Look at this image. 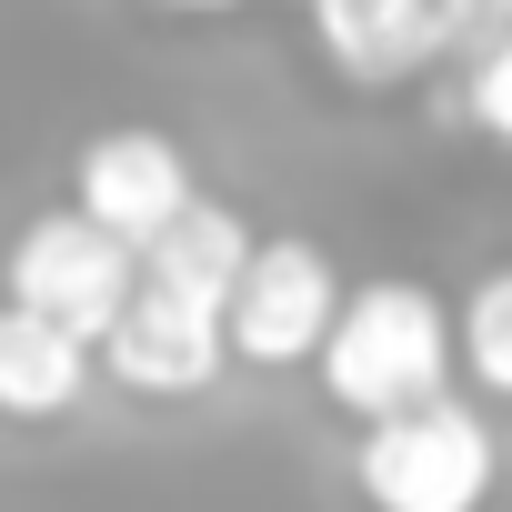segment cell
<instances>
[{
    "mask_svg": "<svg viewBox=\"0 0 512 512\" xmlns=\"http://www.w3.org/2000/svg\"><path fill=\"white\" fill-rule=\"evenodd\" d=\"M312 372H322V392L352 422H382L402 402H432L452 382V312L422 282H362V292H342Z\"/></svg>",
    "mask_w": 512,
    "mask_h": 512,
    "instance_id": "cell-1",
    "label": "cell"
},
{
    "mask_svg": "<svg viewBox=\"0 0 512 512\" xmlns=\"http://www.w3.org/2000/svg\"><path fill=\"white\" fill-rule=\"evenodd\" d=\"M492 472H502L492 422L472 402H452V392L362 422V452H352V482H362L372 512H482Z\"/></svg>",
    "mask_w": 512,
    "mask_h": 512,
    "instance_id": "cell-2",
    "label": "cell"
},
{
    "mask_svg": "<svg viewBox=\"0 0 512 512\" xmlns=\"http://www.w3.org/2000/svg\"><path fill=\"white\" fill-rule=\"evenodd\" d=\"M131 282H141L131 241H111L91 211H41V221H21V231H11V262H0V302H21V312H41V322H61V332H81V342L111 332V312L131 302Z\"/></svg>",
    "mask_w": 512,
    "mask_h": 512,
    "instance_id": "cell-3",
    "label": "cell"
},
{
    "mask_svg": "<svg viewBox=\"0 0 512 512\" xmlns=\"http://www.w3.org/2000/svg\"><path fill=\"white\" fill-rule=\"evenodd\" d=\"M332 312H342L332 251L302 241V231H282V241H251L241 282L221 292V342H231V362H251V372H292V362L322 352Z\"/></svg>",
    "mask_w": 512,
    "mask_h": 512,
    "instance_id": "cell-4",
    "label": "cell"
},
{
    "mask_svg": "<svg viewBox=\"0 0 512 512\" xmlns=\"http://www.w3.org/2000/svg\"><path fill=\"white\" fill-rule=\"evenodd\" d=\"M91 362L121 392H141V402H191V392H211L231 372V342H221V312L211 302H181L161 282H131V302L111 312V332L91 342Z\"/></svg>",
    "mask_w": 512,
    "mask_h": 512,
    "instance_id": "cell-5",
    "label": "cell"
},
{
    "mask_svg": "<svg viewBox=\"0 0 512 512\" xmlns=\"http://www.w3.org/2000/svg\"><path fill=\"white\" fill-rule=\"evenodd\" d=\"M201 181H191V161H181V141L171 131H101V141H81V161H71V211H91L111 241H151L181 201H191Z\"/></svg>",
    "mask_w": 512,
    "mask_h": 512,
    "instance_id": "cell-6",
    "label": "cell"
},
{
    "mask_svg": "<svg viewBox=\"0 0 512 512\" xmlns=\"http://www.w3.org/2000/svg\"><path fill=\"white\" fill-rule=\"evenodd\" d=\"M302 11H312L322 61H332L352 91H392V81H412V71L442 61L432 0H302Z\"/></svg>",
    "mask_w": 512,
    "mask_h": 512,
    "instance_id": "cell-7",
    "label": "cell"
},
{
    "mask_svg": "<svg viewBox=\"0 0 512 512\" xmlns=\"http://www.w3.org/2000/svg\"><path fill=\"white\" fill-rule=\"evenodd\" d=\"M131 262H141V282H161V292H181V302H211L221 312V292L241 282V262H251V221L231 211V201H181L141 251H131Z\"/></svg>",
    "mask_w": 512,
    "mask_h": 512,
    "instance_id": "cell-8",
    "label": "cell"
},
{
    "mask_svg": "<svg viewBox=\"0 0 512 512\" xmlns=\"http://www.w3.org/2000/svg\"><path fill=\"white\" fill-rule=\"evenodd\" d=\"M91 342L81 332H61V322H41V312H21V302H0V412L11 422H61V412H81V392H91Z\"/></svg>",
    "mask_w": 512,
    "mask_h": 512,
    "instance_id": "cell-9",
    "label": "cell"
},
{
    "mask_svg": "<svg viewBox=\"0 0 512 512\" xmlns=\"http://www.w3.org/2000/svg\"><path fill=\"white\" fill-rule=\"evenodd\" d=\"M452 362H462L482 392L512 402V272H492V282L462 302V322H452Z\"/></svg>",
    "mask_w": 512,
    "mask_h": 512,
    "instance_id": "cell-10",
    "label": "cell"
},
{
    "mask_svg": "<svg viewBox=\"0 0 512 512\" xmlns=\"http://www.w3.org/2000/svg\"><path fill=\"white\" fill-rule=\"evenodd\" d=\"M462 101H472V121L512 151V21H502L492 41H472V81H462Z\"/></svg>",
    "mask_w": 512,
    "mask_h": 512,
    "instance_id": "cell-11",
    "label": "cell"
},
{
    "mask_svg": "<svg viewBox=\"0 0 512 512\" xmlns=\"http://www.w3.org/2000/svg\"><path fill=\"white\" fill-rule=\"evenodd\" d=\"M432 21H442V51H472L512 21V0H432Z\"/></svg>",
    "mask_w": 512,
    "mask_h": 512,
    "instance_id": "cell-12",
    "label": "cell"
},
{
    "mask_svg": "<svg viewBox=\"0 0 512 512\" xmlns=\"http://www.w3.org/2000/svg\"><path fill=\"white\" fill-rule=\"evenodd\" d=\"M161 11H181V21H221V11H241V0H161Z\"/></svg>",
    "mask_w": 512,
    "mask_h": 512,
    "instance_id": "cell-13",
    "label": "cell"
}]
</instances>
